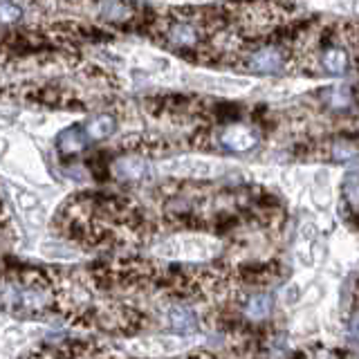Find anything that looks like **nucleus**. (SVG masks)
I'll use <instances>...</instances> for the list:
<instances>
[{"label": "nucleus", "mask_w": 359, "mask_h": 359, "mask_svg": "<svg viewBox=\"0 0 359 359\" xmlns=\"http://www.w3.org/2000/svg\"><path fill=\"white\" fill-rule=\"evenodd\" d=\"M22 16V9L14 3H9V0H3L0 3V22H16L20 20Z\"/></svg>", "instance_id": "4468645a"}, {"label": "nucleus", "mask_w": 359, "mask_h": 359, "mask_svg": "<svg viewBox=\"0 0 359 359\" xmlns=\"http://www.w3.org/2000/svg\"><path fill=\"white\" fill-rule=\"evenodd\" d=\"M269 310H272V301H269V297H265V294L252 297L245 306V314L250 319H265Z\"/></svg>", "instance_id": "f8f14e48"}, {"label": "nucleus", "mask_w": 359, "mask_h": 359, "mask_svg": "<svg viewBox=\"0 0 359 359\" xmlns=\"http://www.w3.org/2000/svg\"><path fill=\"white\" fill-rule=\"evenodd\" d=\"M348 65H351V59H348V52L341 48H330L321 56V67L330 74H344Z\"/></svg>", "instance_id": "1a4fd4ad"}, {"label": "nucleus", "mask_w": 359, "mask_h": 359, "mask_svg": "<svg viewBox=\"0 0 359 359\" xmlns=\"http://www.w3.org/2000/svg\"><path fill=\"white\" fill-rule=\"evenodd\" d=\"M112 171L123 182H135V180H142L149 171V164H146L144 157L140 155H123L112 164Z\"/></svg>", "instance_id": "423d86ee"}, {"label": "nucleus", "mask_w": 359, "mask_h": 359, "mask_svg": "<svg viewBox=\"0 0 359 359\" xmlns=\"http://www.w3.org/2000/svg\"><path fill=\"white\" fill-rule=\"evenodd\" d=\"M202 339L198 334H146V337H135V339H126L121 348L128 355L135 357H175L189 353L191 348H196Z\"/></svg>", "instance_id": "f03ea898"}, {"label": "nucleus", "mask_w": 359, "mask_h": 359, "mask_svg": "<svg viewBox=\"0 0 359 359\" xmlns=\"http://www.w3.org/2000/svg\"><path fill=\"white\" fill-rule=\"evenodd\" d=\"M86 133L81 128H67L59 135V140H56V144H59V151L65 153V155H72V153H79L86 149Z\"/></svg>", "instance_id": "9d476101"}, {"label": "nucleus", "mask_w": 359, "mask_h": 359, "mask_svg": "<svg viewBox=\"0 0 359 359\" xmlns=\"http://www.w3.org/2000/svg\"><path fill=\"white\" fill-rule=\"evenodd\" d=\"M43 332L45 328L39 323L16 321L0 314V359L14 357L22 348H27L34 339H39Z\"/></svg>", "instance_id": "7ed1b4c3"}, {"label": "nucleus", "mask_w": 359, "mask_h": 359, "mask_svg": "<svg viewBox=\"0 0 359 359\" xmlns=\"http://www.w3.org/2000/svg\"><path fill=\"white\" fill-rule=\"evenodd\" d=\"M168 41L175 43V45H194L198 41V34L196 27L189 25V22H175V25L168 29Z\"/></svg>", "instance_id": "9b49d317"}, {"label": "nucleus", "mask_w": 359, "mask_h": 359, "mask_svg": "<svg viewBox=\"0 0 359 359\" xmlns=\"http://www.w3.org/2000/svg\"><path fill=\"white\" fill-rule=\"evenodd\" d=\"M164 168L168 173H175V175H196V177L216 175L220 171V166L207 160H177V162H168Z\"/></svg>", "instance_id": "0eeeda50"}, {"label": "nucleus", "mask_w": 359, "mask_h": 359, "mask_svg": "<svg viewBox=\"0 0 359 359\" xmlns=\"http://www.w3.org/2000/svg\"><path fill=\"white\" fill-rule=\"evenodd\" d=\"M164 321L177 334H196L200 330L198 314L187 306H171L164 312Z\"/></svg>", "instance_id": "39448f33"}, {"label": "nucleus", "mask_w": 359, "mask_h": 359, "mask_svg": "<svg viewBox=\"0 0 359 359\" xmlns=\"http://www.w3.org/2000/svg\"><path fill=\"white\" fill-rule=\"evenodd\" d=\"M346 191H348V198H351V205H353V207H357V175H355V173L348 175Z\"/></svg>", "instance_id": "2eb2a0df"}, {"label": "nucleus", "mask_w": 359, "mask_h": 359, "mask_svg": "<svg viewBox=\"0 0 359 359\" xmlns=\"http://www.w3.org/2000/svg\"><path fill=\"white\" fill-rule=\"evenodd\" d=\"M250 67L258 74H276L280 72V67H283V56L274 48L258 50L250 59Z\"/></svg>", "instance_id": "6e6552de"}, {"label": "nucleus", "mask_w": 359, "mask_h": 359, "mask_svg": "<svg viewBox=\"0 0 359 359\" xmlns=\"http://www.w3.org/2000/svg\"><path fill=\"white\" fill-rule=\"evenodd\" d=\"M153 254L173 263H207L220 254V241L207 233H177L155 245Z\"/></svg>", "instance_id": "f257e3e1"}, {"label": "nucleus", "mask_w": 359, "mask_h": 359, "mask_svg": "<svg viewBox=\"0 0 359 359\" xmlns=\"http://www.w3.org/2000/svg\"><path fill=\"white\" fill-rule=\"evenodd\" d=\"M112 130H115V119L108 115L95 117L88 123V137H93V140H104Z\"/></svg>", "instance_id": "ddd939ff"}, {"label": "nucleus", "mask_w": 359, "mask_h": 359, "mask_svg": "<svg viewBox=\"0 0 359 359\" xmlns=\"http://www.w3.org/2000/svg\"><path fill=\"white\" fill-rule=\"evenodd\" d=\"M256 142H258L256 130L250 128V126H243V123H238V126L224 128L222 135H220V144L224 146V149L233 151V153L252 151L254 146H256Z\"/></svg>", "instance_id": "20e7f679"}]
</instances>
